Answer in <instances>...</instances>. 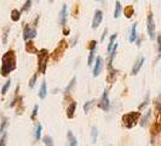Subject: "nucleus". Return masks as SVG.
<instances>
[{
  "instance_id": "nucleus-1",
  "label": "nucleus",
  "mask_w": 161,
  "mask_h": 146,
  "mask_svg": "<svg viewBox=\"0 0 161 146\" xmlns=\"http://www.w3.org/2000/svg\"><path fill=\"white\" fill-rule=\"evenodd\" d=\"M15 69H16V54L14 50H9L1 57L0 74L2 77H6L9 73H11Z\"/></svg>"
},
{
  "instance_id": "nucleus-2",
  "label": "nucleus",
  "mask_w": 161,
  "mask_h": 146,
  "mask_svg": "<svg viewBox=\"0 0 161 146\" xmlns=\"http://www.w3.org/2000/svg\"><path fill=\"white\" fill-rule=\"evenodd\" d=\"M141 116V112H128V113L122 116L121 121H122V123H124L126 129H132L135 125L137 124Z\"/></svg>"
},
{
  "instance_id": "nucleus-3",
  "label": "nucleus",
  "mask_w": 161,
  "mask_h": 146,
  "mask_svg": "<svg viewBox=\"0 0 161 146\" xmlns=\"http://www.w3.org/2000/svg\"><path fill=\"white\" fill-rule=\"evenodd\" d=\"M37 55H38V71L41 74H45L47 68V61H49V51L46 49H42L38 51Z\"/></svg>"
},
{
  "instance_id": "nucleus-4",
  "label": "nucleus",
  "mask_w": 161,
  "mask_h": 146,
  "mask_svg": "<svg viewBox=\"0 0 161 146\" xmlns=\"http://www.w3.org/2000/svg\"><path fill=\"white\" fill-rule=\"evenodd\" d=\"M147 31H148L149 38L151 40H154L155 37H156V33H155V24H154L153 14H149V16H148V20H147Z\"/></svg>"
},
{
  "instance_id": "nucleus-5",
  "label": "nucleus",
  "mask_w": 161,
  "mask_h": 146,
  "mask_svg": "<svg viewBox=\"0 0 161 146\" xmlns=\"http://www.w3.org/2000/svg\"><path fill=\"white\" fill-rule=\"evenodd\" d=\"M65 48H67V43L64 42V40H62V42L58 44V46L55 49V51L52 52V59H53L55 61L61 60V57L63 56V54H64V51H65Z\"/></svg>"
},
{
  "instance_id": "nucleus-6",
  "label": "nucleus",
  "mask_w": 161,
  "mask_h": 146,
  "mask_svg": "<svg viewBox=\"0 0 161 146\" xmlns=\"http://www.w3.org/2000/svg\"><path fill=\"white\" fill-rule=\"evenodd\" d=\"M98 106L101 107L102 110H104V111L109 110V107H110V101H109V98H108V89H105V90L103 91L101 101H100Z\"/></svg>"
},
{
  "instance_id": "nucleus-7",
  "label": "nucleus",
  "mask_w": 161,
  "mask_h": 146,
  "mask_svg": "<svg viewBox=\"0 0 161 146\" xmlns=\"http://www.w3.org/2000/svg\"><path fill=\"white\" fill-rule=\"evenodd\" d=\"M35 37H37V29L30 28L28 24H26V26H24V29H23V39H24V40H28V39L35 38Z\"/></svg>"
},
{
  "instance_id": "nucleus-8",
  "label": "nucleus",
  "mask_w": 161,
  "mask_h": 146,
  "mask_svg": "<svg viewBox=\"0 0 161 146\" xmlns=\"http://www.w3.org/2000/svg\"><path fill=\"white\" fill-rule=\"evenodd\" d=\"M102 69H103V59H102L101 56H98V57L96 59L95 66H93V72H92L93 77H98L100 73L102 72Z\"/></svg>"
},
{
  "instance_id": "nucleus-9",
  "label": "nucleus",
  "mask_w": 161,
  "mask_h": 146,
  "mask_svg": "<svg viewBox=\"0 0 161 146\" xmlns=\"http://www.w3.org/2000/svg\"><path fill=\"white\" fill-rule=\"evenodd\" d=\"M102 20H103V12L101 10H96L95 11V15H93V21H92V28H97L100 24H101Z\"/></svg>"
},
{
  "instance_id": "nucleus-10",
  "label": "nucleus",
  "mask_w": 161,
  "mask_h": 146,
  "mask_svg": "<svg viewBox=\"0 0 161 146\" xmlns=\"http://www.w3.org/2000/svg\"><path fill=\"white\" fill-rule=\"evenodd\" d=\"M96 45H97L96 40L90 43V54H88V60H87V65L88 66H91L92 62H93V57H95V52H96Z\"/></svg>"
},
{
  "instance_id": "nucleus-11",
  "label": "nucleus",
  "mask_w": 161,
  "mask_h": 146,
  "mask_svg": "<svg viewBox=\"0 0 161 146\" xmlns=\"http://www.w3.org/2000/svg\"><path fill=\"white\" fill-rule=\"evenodd\" d=\"M144 61H145V59H144V57H139V59L136 61L135 66L132 67V71H131V74H132V76H136V74L139 72V69L142 68V66H143Z\"/></svg>"
},
{
  "instance_id": "nucleus-12",
  "label": "nucleus",
  "mask_w": 161,
  "mask_h": 146,
  "mask_svg": "<svg viewBox=\"0 0 161 146\" xmlns=\"http://www.w3.org/2000/svg\"><path fill=\"white\" fill-rule=\"evenodd\" d=\"M67 23V5L64 4L62 6V10L60 12V24L61 26H65Z\"/></svg>"
},
{
  "instance_id": "nucleus-13",
  "label": "nucleus",
  "mask_w": 161,
  "mask_h": 146,
  "mask_svg": "<svg viewBox=\"0 0 161 146\" xmlns=\"http://www.w3.org/2000/svg\"><path fill=\"white\" fill-rule=\"evenodd\" d=\"M75 108H77V102H75V101H72V102L69 104V106L67 107V117H68V118H73V117H74Z\"/></svg>"
},
{
  "instance_id": "nucleus-14",
  "label": "nucleus",
  "mask_w": 161,
  "mask_h": 146,
  "mask_svg": "<svg viewBox=\"0 0 161 146\" xmlns=\"http://www.w3.org/2000/svg\"><path fill=\"white\" fill-rule=\"evenodd\" d=\"M150 117H151V110H148L147 111V113L142 117V121H141V125L143 128H145L148 123H149V119H150Z\"/></svg>"
},
{
  "instance_id": "nucleus-15",
  "label": "nucleus",
  "mask_w": 161,
  "mask_h": 146,
  "mask_svg": "<svg viewBox=\"0 0 161 146\" xmlns=\"http://www.w3.org/2000/svg\"><path fill=\"white\" fill-rule=\"evenodd\" d=\"M136 39H137V23H135V24L132 26L131 32H130V38H128V40L131 43H133L136 42Z\"/></svg>"
},
{
  "instance_id": "nucleus-16",
  "label": "nucleus",
  "mask_w": 161,
  "mask_h": 146,
  "mask_svg": "<svg viewBox=\"0 0 161 146\" xmlns=\"http://www.w3.org/2000/svg\"><path fill=\"white\" fill-rule=\"evenodd\" d=\"M26 51L29 54H38V50L35 49L33 42H27L26 43Z\"/></svg>"
},
{
  "instance_id": "nucleus-17",
  "label": "nucleus",
  "mask_w": 161,
  "mask_h": 146,
  "mask_svg": "<svg viewBox=\"0 0 161 146\" xmlns=\"http://www.w3.org/2000/svg\"><path fill=\"white\" fill-rule=\"evenodd\" d=\"M46 95H47V84H46V82H42L40 90H39V98L40 99H45Z\"/></svg>"
},
{
  "instance_id": "nucleus-18",
  "label": "nucleus",
  "mask_w": 161,
  "mask_h": 146,
  "mask_svg": "<svg viewBox=\"0 0 161 146\" xmlns=\"http://www.w3.org/2000/svg\"><path fill=\"white\" fill-rule=\"evenodd\" d=\"M67 136H68V146H77L78 145L77 138L73 135V133H72V131H68Z\"/></svg>"
},
{
  "instance_id": "nucleus-19",
  "label": "nucleus",
  "mask_w": 161,
  "mask_h": 146,
  "mask_svg": "<svg viewBox=\"0 0 161 146\" xmlns=\"http://www.w3.org/2000/svg\"><path fill=\"white\" fill-rule=\"evenodd\" d=\"M124 15L127 17V19H130L132 15H133V7L131 6V5H128V6H126L125 9H124Z\"/></svg>"
},
{
  "instance_id": "nucleus-20",
  "label": "nucleus",
  "mask_w": 161,
  "mask_h": 146,
  "mask_svg": "<svg viewBox=\"0 0 161 146\" xmlns=\"http://www.w3.org/2000/svg\"><path fill=\"white\" fill-rule=\"evenodd\" d=\"M118 38V34H113L112 37H110V40H109V44H108V51L109 52H112V49H113V46L115 45V39Z\"/></svg>"
},
{
  "instance_id": "nucleus-21",
  "label": "nucleus",
  "mask_w": 161,
  "mask_h": 146,
  "mask_svg": "<svg viewBox=\"0 0 161 146\" xmlns=\"http://www.w3.org/2000/svg\"><path fill=\"white\" fill-rule=\"evenodd\" d=\"M21 19V11L20 10H12V12H11V20L12 21H18Z\"/></svg>"
},
{
  "instance_id": "nucleus-22",
  "label": "nucleus",
  "mask_w": 161,
  "mask_h": 146,
  "mask_svg": "<svg viewBox=\"0 0 161 146\" xmlns=\"http://www.w3.org/2000/svg\"><path fill=\"white\" fill-rule=\"evenodd\" d=\"M121 14V4L120 1H116L115 2V10H114V17L118 19Z\"/></svg>"
},
{
  "instance_id": "nucleus-23",
  "label": "nucleus",
  "mask_w": 161,
  "mask_h": 146,
  "mask_svg": "<svg viewBox=\"0 0 161 146\" xmlns=\"http://www.w3.org/2000/svg\"><path fill=\"white\" fill-rule=\"evenodd\" d=\"M41 130H42V125L39 123V124L37 125L35 131H34V136H35V139H37V140H39V139L41 138Z\"/></svg>"
},
{
  "instance_id": "nucleus-24",
  "label": "nucleus",
  "mask_w": 161,
  "mask_h": 146,
  "mask_svg": "<svg viewBox=\"0 0 161 146\" xmlns=\"http://www.w3.org/2000/svg\"><path fill=\"white\" fill-rule=\"evenodd\" d=\"M160 130H161V123H159V122H155L154 125H153V131H151V133H153L154 135H156Z\"/></svg>"
},
{
  "instance_id": "nucleus-25",
  "label": "nucleus",
  "mask_w": 161,
  "mask_h": 146,
  "mask_svg": "<svg viewBox=\"0 0 161 146\" xmlns=\"http://www.w3.org/2000/svg\"><path fill=\"white\" fill-rule=\"evenodd\" d=\"M10 85H11V81L9 79V81H7L6 83L4 84V86L1 88V94H2V95H5V94L7 93V90H9V88H10Z\"/></svg>"
},
{
  "instance_id": "nucleus-26",
  "label": "nucleus",
  "mask_w": 161,
  "mask_h": 146,
  "mask_svg": "<svg viewBox=\"0 0 161 146\" xmlns=\"http://www.w3.org/2000/svg\"><path fill=\"white\" fill-rule=\"evenodd\" d=\"M7 123H9V122H7V118H4L2 122H1V125H0V134H1V135L5 133V128L7 127Z\"/></svg>"
},
{
  "instance_id": "nucleus-27",
  "label": "nucleus",
  "mask_w": 161,
  "mask_h": 146,
  "mask_svg": "<svg viewBox=\"0 0 161 146\" xmlns=\"http://www.w3.org/2000/svg\"><path fill=\"white\" fill-rule=\"evenodd\" d=\"M44 144H45V146H53V143H52L51 136H49V135L44 136Z\"/></svg>"
},
{
  "instance_id": "nucleus-28",
  "label": "nucleus",
  "mask_w": 161,
  "mask_h": 146,
  "mask_svg": "<svg viewBox=\"0 0 161 146\" xmlns=\"http://www.w3.org/2000/svg\"><path fill=\"white\" fill-rule=\"evenodd\" d=\"M93 102H95V101H92V100L85 102V105H84V111H85V113H87V112L90 111V108H91V106L93 105Z\"/></svg>"
},
{
  "instance_id": "nucleus-29",
  "label": "nucleus",
  "mask_w": 161,
  "mask_h": 146,
  "mask_svg": "<svg viewBox=\"0 0 161 146\" xmlns=\"http://www.w3.org/2000/svg\"><path fill=\"white\" fill-rule=\"evenodd\" d=\"M30 6H32V1H30V0H27V1L24 2V6L22 7L21 12H22V11H28V10L30 9Z\"/></svg>"
},
{
  "instance_id": "nucleus-30",
  "label": "nucleus",
  "mask_w": 161,
  "mask_h": 146,
  "mask_svg": "<svg viewBox=\"0 0 161 146\" xmlns=\"http://www.w3.org/2000/svg\"><path fill=\"white\" fill-rule=\"evenodd\" d=\"M97 135H98V130H97L96 127H93V128H92V134H91V136H92V141H93V143L97 140Z\"/></svg>"
},
{
  "instance_id": "nucleus-31",
  "label": "nucleus",
  "mask_w": 161,
  "mask_h": 146,
  "mask_svg": "<svg viewBox=\"0 0 161 146\" xmlns=\"http://www.w3.org/2000/svg\"><path fill=\"white\" fill-rule=\"evenodd\" d=\"M75 81H77V78L74 77V78H73L72 81H70V83H69V85H68V86L65 88V90H64V93H69V91H70V89H72V88H73V85L75 84Z\"/></svg>"
},
{
  "instance_id": "nucleus-32",
  "label": "nucleus",
  "mask_w": 161,
  "mask_h": 146,
  "mask_svg": "<svg viewBox=\"0 0 161 146\" xmlns=\"http://www.w3.org/2000/svg\"><path fill=\"white\" fill-rule=\"evenodd\" d=\"M116 49H118V44L115 43V45L113 46V51H112V55H110V63H112V61L114 60V57H115V54H116Z\"/></svg>"
},
{
  "instance_id": "nucleus-33",
  "label": "nucleus",
  "mask_w": 161,
  "mask_h": 146,
  "mask_svg": "<svg viewBox=\"0 0 161 146\" xmlns=\"http://www.w3.org/2000/svg\"><path fill=\"white\" fill-rule=\"evenodd\" d=\"M37 79H38V74L35 73L33 77H32V79L29 81V86L30 88H34V85H35V82H37Z\"/></svg>"
},
{
  "instance_id": "nucleus-34",
  "label": "nucleus",
  "mask_w": 161,
  "mask_h": 146,
  "mask_svg": "<svg viewBox=\"0 0 161 146\" xmlns=\"http://www.w3.org/2000/svg\"><path fill=\"white\" fill-rule=\"evenodd\" d=\"M155 107H156V111H160L161 110V94L158 96V99L155 100Z\"/></svg>"
},
{
  "instance_id": "nucleus-35",
  "label": "nucleus",
  "mask_w": 161,
  "mask_h": 146,
  "mask_svg": "<svg viewBox=\"0 0 161 146\" xmlns=\"http://www.w3.org/2000/svg\"><path fill=\"white\" fill-rule=\"evenodd\" d=\"M6 133H4L1 135V139H0V146H6Z\"/></svg>"
},
{
  "instance_id": "nucleus-36",
  "label": "nucleus",
  "mask_w": 161,
  "mask_h": 146,
  "mask_svg": "<svg viewBox=\"0 0 161 146\" xmlns=\"http://www.w3.org/2000/svg\"><path fill=\"white\" fill-rule=\"evenodd\" d=\"M38 110H39V106H38V105H35V106H34V108H33V113H32V119H34V118L37 117V115H38Z\"/></svg>"
},
{
  "instance_id": "nucleus-37",
  "label": "nucleus",
  "mask_w": 161,
  "mask_h": 146,
  "mask_svg": "<svg viewBox=\"0 0 161 146\" xmlns=\"http://www.w3.org/2000/svg\"><path fill=\"white\" fill-rule=\"evenodd\" d=\"M148 104H149V95H147V96H145V100H144V102H143L142 105H139V110L144 108V107H145V106H147Z\"/></svg>"
},
{
  "instance_id": "nucleus-38",
  "label": "nucleus",
  "mask_w": 161,
  "mask_h": 146,
  "mask_svg": "<svg viewBox=\"0 0 161 146\" xmlns=\"http://www.w3.org/2000/svg\"><path fill=\"white\" fill-rule=\"evenodd\" d=\"M158 46H159V57H161V34L158 35Z\"/></svg>"
},
{
  "instance_id": "nucleus-39",
  "label": "nucleus",
  "mask_w": 161,
  "mask_h": 146,
  "mask_svg": "<svg viewBox=\"0 0 161 146\" xmlns=\"http://www.w3.org/2000/svg\"><path fill=\"white\" fill-rule=\"evenodd\" d=\"M105 34H107V29L104 31V33H103V35H102V38H101V40H102V42L104 40V38H105Z\"/></svg>"
},
{
  "instance_id": "nucleus-40",
  "label": "nucleus",
  "mask_w": 161,
  "mask_h": 146,
  "mask_svg": "<svg viewBox=\"0 0 161 146\" xmlns=\"http://www.w3.org/2000/svg\"><path fill=\"white\" fill-rule=\"evenodd\" d=\"M63 33H65V35H68V33H69V29H65Z\"/></svg>"
}]
</instances>
